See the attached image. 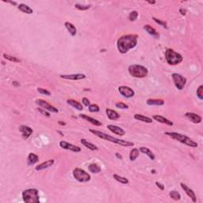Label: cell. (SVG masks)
Wrapping results in <instances>:
<instances>
[{"instance_id": "obj_37", "label": "cell", "mask_w": 203, "mask_h": 203, "mask_svg": "<svg viewBox=\"0 0 203 203\" xmlns=\"http://www.w3.org/2000/svg\"><path fill=\"white\" fill-rule=\"evenodd\" d=\"M196 93H197V96H198V98H199L200 100H202L203 99V86L202 85H200V86L198 87Z\"/></svg>"}, {"instance_id": "obj_15", "label": "cell", "mask_w": 203, "mask_h": 203, "mask_svg": "<svg viewBox=\"0 0 203 203\" xmlns=\"http://www.w3.org/2000/svg\"><path fill=\"white\" fill-rule=\"evenodd\" d=\"M19 130L22 133V136L25 140H27L34 133V130L27 125H21L19 127Z\"/></svg>"}, {"instance_id": "obj_12", "label": "cell", "mask_w": 203, "mask_h": 203, "mask_svg": "<svg viewBox=\"0 0 203 203\" xmlns=\"http://www.w3.org/2000/svg\"><path fill=\"white\" fill-rule=\"evenodd\" d=\"M180 186H181V187H182V189H183V190L185 191L186 194H187V196L190 197V199H191L192 202H197V197H196V194H195V193L194 192V190H192L191 188L189 187H188L187 184H185V183H181Z\"/></svg>"}, {"instance_id": "obj_2", "label": "cell", "mask_w": 203, "mask_h": 203, "mask_svg": "<svg viewBox=\"0 0 203 203\" xmlns=\"http://www.w3.org/2000/svg\"><path fill=\"white\" fill-rule=\"evenodd\" d=\"M89 131L93 133L95 136H98L99 138L103 139V140H105V141H109V142H112L114 144H117V145H119L121 146H123V147H130V146H134L133 142H130V141H124V140H120V139L115 138L114 136H111L108 135L106 133H104L103 132L98 131V130H89Z\"/></svg>"}, {"instance_id": "obj_40", "label": "cell", "mask_w": 203, "mask_h": 203, "mask_svg": "<svg viewBox=\"0 0 203 203\" xmlns=\"http://www.w3.org/2000/svg\"><path fill=\"white\" fill-rule=\"evenodd\" d=\"M37 91L40 93V94H45V95H47V96H49L51 95V93L49 91H47L46 89H44V88H40V87H38L37 88Z\"/></svg>"}, {"instance_id": "obj_44", "label": "cell", "mask_w": 203, "mask_h": 203, "mask_svg": "<svg viewBox=\"0 0 203 203\" xmlns=\"http://www.w3.org/2000/svg\"><path fill=\"white\" fill-rule=\"evenodd\" d=\"M156 187H157L159 189H160L161 190H164V186H163V184H162V183H159V182H156Z\"/></svg>"}, {"instance_id": "obj_1", "label": "cell", "mask_w": 203, "mask_h": 203, "mask_svg": "<svg viewBox=\"0 0 203 203\" xmlns=\"http://www.w3.org/2000/svg\"><path fill=\"white\" fill-rule=\"evenodd\" d=\"M138 35L136 34H125L117 40V47L120 53H127L130 49H133L137 45Z\"/></svg>"}, {"instance_id": "obj_14", "label": "cell", "mask_w": 203, "mask_h": 203, "mask_svg": "<svg viewBox=\"0 0 203 203\" xmlns=\"http://www.w3.org/2000/svg\"><path fill=\"white\" fill-rule=\"evenodd\" d=\"M60 77L68 80H81L86 78L84 74H72V75H60Z\"/></svg>"}, {"instance_id": "obj_48", "label": "cell", "mask_w": 203, "mask_h": 203, "mask_svg": "<svg viewBox=\"0 0 203 203\" xmlns=\"http://www.w3.org/2000/svg\"><path fill=\"white\" fill-rule=\"evenodd\" d=\"M59 123H60V124H61V125H65V123H63V122H60H60H59Z\"/></svg>"}, {"instance_id": "obj_10", "label": "cell", "mask_w": 203, "mask_h": 203, "mask_svg": "<svg viewBox=\"0 0 203 203\" xmlns=\"http://www.w3.org/2000/svg\"><path fill=\"white\" fill-rule=\"evenodd\" d=\"M118 91L121 95L127 98H132L135 94L133 89H132L131 87H127V86H121V87H119Z\"/></svg>"}, {"instance_id": "obj_25", "label": "cell", "mask_w": 203, "mask_h": 203, "mask_svg": "<svg viewBox=\"0 0 203 203\" xmlns=\"http://www.w3.org/2000/svg\"><path fill=\"white\" fill-rule=\"evenodd\" d=\"M18 9L19 10H21L22 12H23V13H27V14H31V13H33V12H34V10H33L32 8H30L29 6L24 4V3H21V4L18 5Z\"/></svg>"}, {"instance_id": "obj_26", "label": "cell", "mask_w": 203, "mask_h": 203, "mask_svg": "<svg viewBox=\"0 0 203 203\" xmlns=\"http://www.w3.org/2000/svg\"><path fill=\"white\" fill-rule=\"evenodd\" d=\"M64 25L66 27V29H67V31L69 32L70 34L72 35V36H76V33H77V30H76V26L74 25L72 23L69 22H66L64 23Z\"/></svg>"}, {"instance_id": "obj_38", "label": "cell", "mask_w": 203, "mask_h": 203, "mask_svg": "<svg viewBox=\"0 0 203 203\" xmlns=\"http://www.w3.org/2000/svg\"><path fill=\"white\" fill-rule=\"evenodd\" d=\"M75 7H76V8L79 10H87L90 9L91 6L90 5H81L79 3H76L75 5Z\"/></svg>"}, {"instance_id": "obj_24", "label": "cell", "mask_w": 203, "mask_h": 203, "mask_svg": "<svg viewBox=\"0 0 203 203\" xmlns=\"http://www.w3.org/2000/svg\"><path fill=\"white\" fill-rule=\"evenodd\" d=\"M80 142L83 146H85V147L87 148H88V149L91 150V151H97V150L98 149V147H97L95 145L91 143V142H88L86 139H81Z\"/></svg>"}, {"instance_id": "obj_20", "label": "cell", "mask_w": 203, "mask_h": 203, "mask_svg": "<svg viewBox=\"0 0 203 203\" xmlns=\"http://www.w3.org/2000/svg\"><path fill=\"white\" fill-rule=\"evenodd\" d=\"M106 115H107L108 118L110 119V120L115 121L118 120V119L120 118V114H119L117 111L114 110V109H106Z\"/></svg>"}, {"instance_id": "obj_46", "label": "cell", "mask_w": 203, "mask_h": 203, "mask_svg": "<svg viewBox=\"0 0 203 203\" xmlns=\"http://www.w3.org/2000/svg\"><path fill=\"white\" fill-rule=\"evenodd\" d=\"M116 156L117 157H118L119 159H122V156H121V155H119L118 153H116Z\"/></svg>"}, {"instance_id": "obj_13", "label": "cell", "mask_w": 203, "mask_h": 203, "mask_svg": "<svg viewBox=\"0 0 203 203\" xmlns=\"http://www.w3.org/2000/svg\"><path fill=\"white\" fill-rule=\"evenodd\" d=\"M186 118L188 119V120L191 121V122L194 123V124H199V123L202 122V118L201 116H199L195 113H192V112H187L185 114Z\"/></svg>"}, {"instance_id": "obj_35", "label": "cell", "mask_w": 203, "mask_h": 203, "mask_svg": "<svg viewBox=\"0 0 203 203\" xmlns=\"http://www.w3.org/2000/svg\"><path fill=\"white\" fill-rule=\"evenodd\" d=\"M88 109H89L90 112L91 113H97L100 110V108L98 106L97 104H91V105L88 106Z\"/></svg>"}, {"instance_id": "obj_39", "label": "cell", "mask_w": 203, "mask_h": 203, "mask_svg": "<svg viewBox=\"0 0 203 203\" xmlns=\"http://www.w3.org/2000/svg\"><path fill=\"white\" fill-rule=\"evenodd\" d=\"M115 106H116L117 108H119V109H126L129 108V106H128L127 104H125V103H121V102L117 103L116 104H115Z\"/></svg>"}, {"instance_id": "obj_43", "label": "cell", "mask_w": 203, "mask_h": 203, "mask_svg": "<svg viewBox=\"0 0 203 203\" xmlns=\"http://www.w3.org/2000/svg\"><path fill=\"white\" fill-rule=\"evenodd\" d=\"M37 109H38V111L40 112V113H41L43 115H45V116H47V117H50V114H49L48 112L45 111V109H40V108H38Z\"/></svg>"}, {"instance_id": "obj_41", "label": "cell", "mask_w": 203, "mask_h": 203, "mask_svg": "<svg viewBox=\"0 0 203 203\" xmlns=\"http://www.w3.org/2000/svg\"><path fill=\"white\" fill-rule=\"evenodd\" d=\"M152 19H153V20H154L155 22H156L157 23V24H159V25H162V26H163V28H166V29H167V23H166L165 22H163V21L159 20V19H157V18H152Z\"/></svg>"}, {"instance_id": "obj_45", "label": "cell", "mask_w": 203, "mask_h": 203, "mask_svg": "<svg viewBox=\"0 0 203 203\" xmlns=\"http://www.w3.org/2000/svg\"><path fill=\"white\" fill-rule=\"evenodd\" d=\"M179 12H180L182 15H186V12H187V10H184V9H183V8H180V10H179Z\"/></svg>"}, {"instance_id": "obj_32", "label": "cell", "mask_w": 203, "mask_h": 203, "mask_svg": "<svg viewBox=\"0 0 203 203\" xmlns=\"http://www.w3.org/2000/svg\"><path fill=\"white\" fill-rule=\"evenodd\" d=\"M113 177H114V179L116 181H118V183H122V184H128V183H129V179H128L127 178H125V177L121 176V175L117 174L113 175Z\"/></svg>"}, {"instance_id": "obj_7", "label": "cell", "mask_w": 203, "mask_h": 203, "mask_svg": "<svg viewBox=\"0 0 203 203\" xmlns=\"http://www.w3.org/2000/svg\"><path fill=\"white\" fill-rule=\"evenodd\" d=\"M73 174L74 178L77 181H79V183H87L91 180V175H90L87 172H85L84 170L81 169L79 167H76L73 170Z\"/></svg>"}, {"instance_id": "obj_23", "label": "cell", "mask_w": 203, "mask_h": 203, "mask_svg": "<svg viewBox=\"0 0 203 203\" xmlns=\"http://www.w3.org/2000/svg\"><path fill=\"white\" fill-rule=\"evenodd\" d=\"M67 103L68 105L72 106V107L76 108V109H78V110H83V105H82L80 103H79L78 101L75 100V99H67Z\"/></svg>"}, {"instance_id": "obj_30", "label": "cell", "mask_w": 203, "mask_h": 203, "mask_svg": "<svg viewBox=\"0 0 203 203\" xmlns=\"http://www.w3.org/2000/svg\"><path fill=\"white\" fill-rule=\"evenodd\" d=\"M88 170L93 174H98L101 172V167L97 163H91L88 166Z\"/></svg>"}, {"instance_id": "obj_34", "label": "cell", "mask_w": 203, "mask_h": 203, "mask_svg": "<svg viewBox=\"0 0 203 203\" xmlns=\"http://www.w3.org/2000/svg\"><path fill=\"white\" fill-rule=\"evenodd\" d=\"M3 57H4L6 60H10V61H11V62H14V63H20L21 62V60H19V59H18L17 57H15V56H10V55H8V54H6V53L3 54Z\"/></svg>"}, {"instance_id": "obj_19", "label": "cell", "mask_w": 203, "mask_h": 203, "mask_svg": "<svg viewBox=\"0 0 203 203\" xmlns=\"http://www.w3.org/2000/svg\"><path fill=\"white\" fill-rule=\"evenodd\" d=\"M144 29L147 32L148 34H150V35L153 37L155 38L160 37V34H159L158 33L156 32V29H155L152 26H151L150 25H144Z\"/></svg>"}, {"instance_id": "obj_22", "label": "cell", "mask_w": 203, "mask_h": 203, "mask_svg": "<svg viewBox=\"0 0 203 203\" xmlns=\"http://www.w3.org/2000/svg\"><path fill=\"white\" fill-rule=\"evenodd\" d=\"M39 161V157L37 155L34 154V153H29L27 157V164L29 166L34 165L37 163Z\"/></svg>"}, {"instance_id": "obj_9", "label": "cell", "mask_w": 203, "mask_h": 203, "mask_svg": "<svg viewBox=\"0 0 203 203\" xmlns=\"http://www.w3.org/2000/svg\"><path fill=\"white\" fill-rule=\"evenodd\" d=\"M36 103L38 106H40L43 109H45V110H48V111H50L52 113H58V109L57 108H56L55 106H53L51 104H49V103H47L46 101L43 100L41 98H39V99H37Z\"/></svg>"}, {"instance_id": "obj_6", "label": "cell", "mask_w": 203, "mask_h": 203, "mask_svg": "<svg viewBox=\"0 0 203 203\" xmlns=\"http://www.w3.org/2000/svg\"><path fill=\"white\" fill-rule=\"evenodd\" d=\"M166 61L170 65H177L183 61V56L178 53L173 49H168L165 52Z\"/></svg>"}, {"instance_id": "obj_36", "label": "cell", "mask_w": 203, "mask_h": 203, "mask_svg": "<svg viewBox=\"0 0 203 203\" xmlns=\"http://www.w3.org/2000/svg\"><path fill=\"white\" fill-rule=\"evenodd\" d=\"M137 17H138V12L133 10V11L130 12V15H129V19L130 22H134V21H136Z\"/></svg>"}, {"instance_id": "obj_8", "label": "cell", "mask_w": 203, "mask_h": 203, "mask_svg": "<svg viewBox=\"0 0 203 203\" xmlns=\"http://www.w3.org/2000/svg\"><path fill=\"white\" fill-rule=\"evenodd\" d=\"M172 79L174 82V84L177 89L182 91L184 89L186 84H187V79L179 73H173L172 75Z\"/></svg>"}, {"instance_id": "obj_31", "label": "cell", "mask_w": 203, "mask_h": 203, "mask_svg": "<svg viewBox=\"0 0 203 203\" xmlns=\"http://www.w3.org/2000/svg\"><path fill=\"white\" fill-rule=\"evenodd\" d=\"M140 155V150L138 148H133L131 150V152L130 153V160L131 161L136 160L137 157Z\"/></svg>"}, {"instance_id": "obj_21", "label": "cell", "mask_w": 203, "mask_h": 203, "mask_svg": "<svg viewBox=\"0 0 203 203\" xmlns=\"http://www.w3.org/2000/svg\"><path fill=\"white\" fill-rule=\"evenodd\" d=\"M79 117H80L81 118L85 119V120L87 121H89V122L91 123L92 125H96V126H101V125H103L102 122H100L99 121L96 120V119L93 118H91V117L87 116V115H86V114H79Z\"/></svg>"}, {"instance_id": "obj_16", "label": "cell", "mask_w": 203, "mask_h": 203, "mask_svg": "<svg viewBox=\"0 0 203 203\" xmlns=\"http://www.w3.org/2000/svg\"><path fill=\"white\" fill-rule=\"evenodd\" d=\"M106 127H107V129L109 131H111L113 133L116 134L118 136H124L125 134V130L121 129V127H119V126H117V125H108Z\"/></svg>"}, {"instance_id": "obj_17", "label": "cell", "mask_w": 203, "mask_h": 203, "mask_svg": "<svg viewBox=\"0 0 203 203\" xmlns=\"http://www.w3.org/2000/svg\"><path fill=\"white\" fill-rule=\"evenodd\" d=\"M152 118L154 119L155 121H157L158 122L162 123V124H165V125H170V126H172L174 125L172 121H170L169 119L166 118L164 117L161 116V115H154L152 117Z\"/></svg>"}, {"instance_id": "obj_47", "label": "cell", "mask_w": 203, "mask_h": 203, "mask_svg": "<svg viewBox=\"0 0 203 203\" xmlns=\"http://www.w3.org/2000/svg\"><path fill=\"white\" fill-rule=\"evenodd\" d=\"M148 3H150V4H155V3H156V2H155V1H153V2H150V1H148Z\"/></svg>"}, {"instance_id": "obj_42", "label": "cell", "mask_w": 203, "mask_h": 203, "mask_svg": "<svg viewBox=\"0 0 203 203\" xmlns=\"http://www.w3.org/2000/svg\"><path fill=\"white\" fill-rule=\"evenodd\" d=\"M82 102H83V105L86 106H87V107H88V106L91 105L90 100L87 98H83V99H82Z\"/></svg>"}, {"instance_id": "obj_4", "label": "cell", "mask_w": 203, "mask_h": 203, "mask_svg": "<svg viewBox=\"0 0 203 203\" xmlns=\"http://www.w3.org/2000/svg\"><path fill=\"white\" fill-rule=\"evenodd\" d=\"M129 73L134 78H145L148 74V70L145 66L140 64H132L128 68Z\"/></svg>"}, {"instance_id": "obj_27", "label": "cell", "mask_w": 203, "mask_h": 203, "mask_svg": "<svg viewBox=\"0 0 203 203\" xmlns=\"http://www.w3.org/2000/svg\"><path fill=\"white\" fill-rule=\"evenodd\" d=\"M140 152H142L143 154H145L147 155L148 157L150 158V160H154L155 159H156V156H155L154 153L151 151V150L149 149V148H145V147H141L140 148Z\"/></svg>"}, {"instance_id": "obj_5", "label": "cell", "mask_w": 203, "mask_h": 203, "mask_svg": "<svg viewBox=\"0 0 203 203\" xmlns=\"http://www.w3.org/2000/svg\"><path fill=\"white\" fill-rule=\"evenodd\" d=\"M22 199L26 203H39L40 197L38 190L35 188H29L22 192Z\"/></svg>"}, {"instance_id": "obj_28", "label": "cell", "mask_w": 203, "mask_h": 203, "mask_svg": "<svg viewBox=\"0 0 203 203\" xmlns=\"http://www.w3.org/2000/svg\"><path fill=\"white\" fill-rule=\"evenodd\" d=\"M146 103L148 106H162L164 104V101L163 99L149 98V99H148Z\"/></svg>"}, {"instance_id": "obj_3", "label": "cell", "mask_w": 203, "mask_h": 203, "mask_svg": "<svg viewBox=\"0 0 203 203\" xmlns=\"http://www.w3.org/2000/svg\"><path fill=\"white\" fill-rule=\"evenodd\" d=\"M165 134L167 136H170L171 138L174 139V140L179 141L180 143L184 144V145H186L187 146H189V147L197 148L199 146L197 142L193 141L192 139L188 137L187 136H185V135H183V134L178 133H175V132H165Z\"/></svg>"}, {"instance_id": "obj_11", "label": "cell", "mask_w": 203, "mask_h": 203, "mask_svg": "<svg viewBox=\"0 0 203 203\" xmlns=\"http://www.w3.org/2000/svg\"><path fill=\"white\" fill-rule=\"evenodd\" d=\"M60 146L61 148H64V149L66 150H70L72 152H81V148L78 146H76V145H72V144H70L67 141H61L60 142Z\"/></svg>"}, {"instance_id": "obj_29", "label": "cell", "mask_w": 203, "mask_h": 203, "mask_svg": "<svg viewBox=\"0 0 203 203\" xmlns=\"http://www.w3.org/2000/svg\"><path fill=\"white\" fill-rule=\"evenodd\" d=\"M134 118L136 119L137 121H143V122L145 123H152L153 121H152V118H150L148 117L144 116L142 114H136L134 115Z\"/></svg>"}, {"instance_id": "obj_18", "label": "cell", "mask_w": 203, "mask_h": 203, "mask_svg": "<svg viewBox=\"0 0 203 203\" xmlns=\"http://www.w3.org/2000/svg\"><path fill=\"white\" fill-rule=\"evenodd\" d=\"M53 163L54 160H49L45 161L44 163H41L40 164H39V165L36 166L35 169H36L37 171H42V170L47 169V168L51 167L52 165H53Z\"/></svg>"}, {"instance_id": "obj_33", "label": "cell", "mask_w": 203, "mask_h": 203, "mask_svg": "<svg viewBox=\"0 0 203 203\" xmlns=\"http://www.w3.org/2000/svg\"><path fill=\"white\" fill-rule=\"evenodd\" d=\"M169 196L174 201H179L181 199V194L178 191H175V190H172V191L170 192Z\"/></svg>"}]
</instances>
